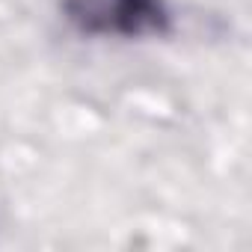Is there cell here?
Masks as SVG:
<instances>
[{
	"instance_id": "6da1fadb",
	"label": "cell",
	"mask_w": 252,
	"mask_h": 252,
	"mask_svg": "<svg viewBox=\"0 0 252 252\" xmlns=\"http://www.w3.org/2000/svg\"><path fill=\"white\" fill-rule=\"evenodd\" d=\"M63 12L83 36L158 39L172 30L166 0H63Z\"/></svg>"
}]
</instances>
